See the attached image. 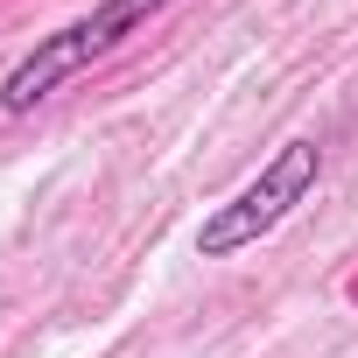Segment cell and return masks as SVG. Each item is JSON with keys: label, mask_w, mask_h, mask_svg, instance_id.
<instances>
[{"label": "cell", "mask_w": 358, "mask_h": 358, "mask_svg": "<svg viewBox=\"0 0 358 358\" xmlns=\"http://www.w3.org/2000/svg\"><path fill=\"white\" fill-rule=\"evenodd\" d=\"M169 8V0H99L92 15L64 22L57 36H43L8 78H0V113H36L57 85H71L78 71H92L99 57H113L134 29H148L155 15Z\"/></svg>", "instance_id": "6da1fadb"}, {"label": "cell", "mask_w": 358, "mask_h": 358, "mask_svg": "<svg viewBox=\"0 0 358 358\" xmlns=\"http://www.w3.org/2000/svg\"><path fill=\"white\" fill-rule=\"evenodd\" d=\"M316 176H323V148H316V141H288L239 197H225V204L197 225V253H204V260H232V253L260 246V239L316 190Z\"/></svg>", "instance_id": "7a4b0ae2"}]
</instances>
